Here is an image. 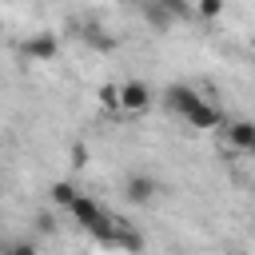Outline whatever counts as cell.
<instances>
[{"instance_id": "ac0fdd59", "label": "cell", "mask_w": 255, "mask_h": 255, "mask_svg": "<svg viewBox=\"0 0 255 255\" xmlns=\"http://www.w3.org/2000/svg\"><path fill=\"white\" fill-rule=\"evenodd\" d=\"M0 32H4V20H0Z\"/></svg>"}, {"instance_id": "9a60e30c", "label": "cell", "mask_w": 255, "mask_h": 255, "mask_svg": "<svg viewBox=\"0 0 255 255\" xmlns=\"http://www.w3.org/2000/svg\"><path fill=\"white\" fill-rule=\"evenodd\" d=\"M36 231H40V235H52V231H56V219H52L48 211H40V215H36Z\"/></svg>"}, {"instance_id": "9c48e42d", "label": "cell", "mask_w": 255, "mask_h": 255, "mask_svg": "<svg viewBox=\"0 0 255 255\" xmlns=\"http://www.w3.org/2000/svg\"><path fill=\"white\" fill-rule=\"evenodd\" d=\"M48 195H52V203H60V207H72V203H76V195H80V191H76V187H72V183H68V179H56V183H52V187H48Z\"/></svg>"}, {"instance_id": "d6986e66", "label": "cell", "mask_w": 255, "mask_h": 255, "mask_svg": "<svg viewBox=\"0 0 255 255\" xmlns=\"http://www.w3.org/2000/svg\"><path fill=\"white\" fill-rule=\"evenodd\" d=\"M251 155H255V143H251Z\"/></svg>"}, {"instance_id": "4fadbf2b", "label": "cell", "mask_w": 255, "mask_h": 255, "mask_svg": "<svg viewBox=\"0 0 255 255\" xmlns=\"http://www.w3.org/2000/svg\"><path fill=\"white\" fill-rule=\"evenodd\" d=\"M0 255H40V251H36V243H28V239H16V243H8Z\"/></svg>"}, {"instance_id": "7c38bea8", "label": "cell", "mask_w": 255, "mask_h": 255, "mask_svg": "<svg viewBox=\"0 0 255 255\" xmlns=\"http://www.w3.org/2000/svg\"><path fill=\"white\" fill-rule=\"evenodd\" d=\"M219 12H223V4H219V0H199V4L191 8V16H203V20H215Z\"/></svg>"}, {"instance_id": "ba28073f", "label": "cell", "mask_w": 255, "mask_h": 255, "mask_svg": "<svg viewBox=\"0 0 255 255\" xmlns=\"http://www.w3.org/2000/svg\"><path fill=\"white\" fill-rule=\"evenodd\" d=\"M116 247H124L128 255H139V251H143V235L131 231L128 223H120V227H116Z\"/></svg>"}, {"instance_id": "8992f818", "label": "cell", "mask_w": 255, "mask_h": 255, "mask_svg": "<svg viewBox=\"0 0 255 255\" xmlns=\"http://www.w3.org/2000/svg\"><path fill=\"white\" fill-rule=\"evenodd\" d=\"M183 120H187V124H191L195 131H207V128H219V124H223V112H219L215 104L199 100V104H195V108H191V112H187Z\"/></svg>"}, {"instance_id": "277c9868", "label": "cell", "mask_w": 255, "mask_h": 255, "mask_svg": "<svg viewBox=\"0 0 255 255\" xmlns=\"http://www.w3.org/2000/svg\"><path fill=\"white\" fill-rule=\"evenodd\" d=\"M120 108H124V112H147V108H151V88H147L143 80L120 84Z\"/></svg>"}, {"instance_id": "5bb4252c", "label": "cell", "mask_w": 255, "mask_h": 255, "mask_svg": "<svg viewBox=\"0 0 255 255\" xmlns=\"http://www.w3.org/2000/svg\"><path fill=\"white\" fill-rule=\"evenodd\" d=\"M100 104H104V108H120V88H116V84H104V88H100Z\"/></svg>"}, {"instance_id": "7a4b0ae2", "label": "cell", "mask_w": 255, "mask_h": 255, "mask_svg": "<svg viewBox=\"0 0 255 255\" xmlns=\"http://www.w3.org/2000/svg\"><path fill=\"white\" fill-rule=\"evenodd\" d=\"M159 191H163L159 179H151V175H143V171H135V175L124 179V199H128V203H139V207H143V203H151Z\"/></svg>"}, {"instance_id": "5b68a950", "label": "cell", "mask_w": 255, "mask_h": 255, "mask_svg": "<svg viewBox=\"0 0 255 255\" xmlns=\"http://www.w3.org/2000/svg\"><path fill=\"white\" fill-rule=\"evenodd\" d=\"M28 60H36V64H48V60H56V52H60V40L52 36V32H36L32 40H24V48H20Z\"/></svg>"}, {"instance_id": "e0dca14e", "label": "cell", "mask_w": 255, "mask_h": 255, "mask_svg": "<svg viewBox=\"0 0 255 255\" xmlns=\"http://www.w3.org/2000/svg\"><path fill=\"white\" fill-rule=\"evenodd\" d=\"M251 60H255V44H251Z\"/></svg>"}, {"instance_id": "30bf717a", "label": "cell", "mask_w": 255, "mask_h": 255, "mask_svg": "<svg viewBox=\"0 0 255 255\" xmlns=\"http://www.w3.org/2000/svg\"><path fill=\"white\" fill-rule=\"evenodd\" d=\"M139 12H143V20H147L151 28H159V32L171 24V16H167V8H163V4H143Z\"/></svg>"}, {"instance_id": "2e32d148", "label": "cell", "mask_w": 255, "mask_h": 255, "mask_svg": "<svg viewBox=\"0 0 255 255\" xmlns=\"http://www.w3.org/2000/svg\"><path fill=\"white\" fill-rule=\"evenodd\" d=\"M84 163H88V147L76 143V147H72V167H84Z\"/></svg>"}, {"instance_id": "6da1fadb", "label": "cell", "mask_w": 255, "mask_h": 255, "mask_svg": "<svg viewBox=\"0 0 255 255\" xmlns=\"http://www.w3.org/2000/svg\"><path fill=\"white\" fill-rule=\"evenodd\" d=\"M68 211H72V219H76V223H80L88 235H96L100 243H116V227H120V223H116V219H112V215H108V211H104L96 199L76 195V203H72Z\"/></svg>"}, {"instance_id": "8fae6325", "label": "cell", "mask_w": 255, "mask_h": 255, "mask_svg": "<svg viewBox=\"0 0 255 255\" xmlns=\"http://www.w3.org/2000/svg\"><path fill=\"white\" fill-rule=\"evenodd\" d=\"M84 44H88V48L108 52V48H112V36H104V28H96V24H92V28H84Z\"/></svg>"}, {"instance_id": "3957f363", "label": "cell", "mask_w": 255, "mask_h": 255, "mask_svg": "<svg viewBox=\"0 0 255 255\" xmlns=\"http://www.w3.org/2000/svg\"><path fill=\"white\" fill-rule=\"evenodd\" d=\"M199 100H203V96H199L195 88H187V84H167V88H163V108L175 112V116H187Z\"/></svg>"}, {"instance_id": "52a82bcc", "label": "cell", "mask_w": 255, "mask_h": 255, "mask_svg": "<svg viewBox=\"0 0 255 255\" xmlns=\"http://www.w3.org/2000/svg\"><path fill=\"white\" fill-rule=\"evenodd\" d=\"M227 139H231V147L251 151V143H255V124H251V120H235V124H227Z\"/></svg>"}]
</instances>
